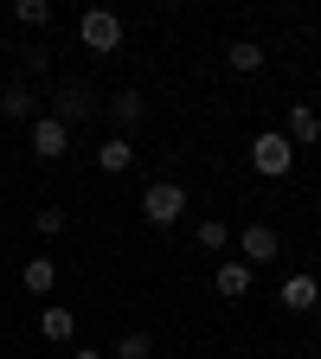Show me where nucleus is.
Instances as JSON below:
<instances>
[{"label": "nucleus", "instance_id": "nucleus-10", "mask_svg": "<svg viewBox=\"0 0 321 359\" xmlns=\"http://www.w3.org/2000/svg\"><path fill=\"white\" fill-rule=\"evenodd\" d=\"M32 109H39V97H32V83H26V77H13L7 90H0V116H13V122H32Z\"/></svg>", "mask_w": 321, "mask_h": 359}, {"label": "nucleus", "instance_id": "nucleus-14", "mask_svg": "<svg viewBox=\"0 0 321 359\" xmlns=\"http://www.w3.org/2000/svg\"><path fill=\"white\" fill-rule=\"evenodd\" d=\"M212 283H218L225 302H238V295L251 289V263H238V257H232V263H218V276H212Z\"/></svg>", "mask_w": 321, "mask_h": 359}, {"label": "nucleus", "instance_id": "nucleus-5", "mask_svg": "<svg viewBox=\"0 0 321 359\" xmlns=\"http://www.w3.org/2000/svg\"><path fill=\"white\" fill-rule=\"evenodd\" d=\"M65 148H71V128H65L58 116H32V154H39V161H58Z\"/></svg>", "mask_w": 321, "mask_h": 359}, {"label": "nucleus", "instance_id": "nucleus-6", "mask_svg": "<svg viewBox=\"0 0 321 359\" xmlns=\"http://www.w3.org/2000/svg\"><path fill=\"white\" fill-rule=\"evenodd\" d=\"M283 135H289V148H315V142H321V116H315L308 103H289V116H283Z\"/></svg>", "mask_w": 321, "mask_h": 359}, {"label": "nucleus", "instance_id": "nucleus-7", "mask_svg": "<svg viewBox=\"0 0 321 359\" xmlns=\"http://www.w3.org/2000/svg\"><path fill=\"white\" fill-rule=\"evenodd\" d=\"M90 109H97V97H90V90H84V83H65V90H58V97H52V116H58L65 128H71V122H84Z\"/></svg>", "mask_w": 321, "mask_h": 359}, {"label": "nucleus", "instance_id": "nucleus-11", "mask_svg": "<svg viewBox=\"0 0 321 359\" xmlns=\"http://www.w3.org/2000/svg\"><path fill=\"white\" fill-rule=\"evenodd\" d=\"M283 308L315 314V308H321V283H315V276H289V283H283Z\"/></svg>", "mask_w": 321, "mask_h": 359}, {"label": "nucleus", "instance_id": "nucleus-2", "mask_svg": "<svg viewBox=\"0 0 321 359\" xmlns=\"http://www.w3.org/2000/svg\"><path fill=\"white\" fill-rule=\"evenodd\" d=\"M142 218H148V224H161V231H167V224H180V218H187V187H173V180H155V187L142 193Z\"/></svg>", "mask_w": 321, "mask_h": 359}, {"label": "nucleus", "instance_id": "nucleus-16", "mask_svg": "<svg viewBox=\"0 0 321 359\" xmlns=\"http://www.w3.org/2000/svg\"><path fill=\"white\" fill-rule=\"evenodd\" d=\"M110 359H155V334H142V327H129L122 340H116V353Z\"/></svg>", "mask_w": 321, "mask_h": 359}, {"label": "nucleus", "instance_id": "nucleus-12", "mask_svg": "<svg viewBox=\"0 0 321 359\" xmlns=\"http://www.w3.org/2000/svg\"><path fill=\"white\" fill-rule=\"evenodd\" d=\"M97 167L103 173H129L135 167V142H129V135H110V142L97 148Z\"/></svg>", "mask_w": 321, "mask_h": 359}, {"label": "nucleus", "instance_id": "nucleus-18", "mask_svg": "<svg viewBox=\"0 0 321 359\" xmlns=\"http://www.w3.org/2000/svg\"><path fill=\"white\" fill-rule=\"evenodd\" d=\"M13 20H20V26H52V0H20Z\"/></svg>", "mask_w": 321, "mask_h": 359}, {"label": "nucleus", "instance_id": "nucleus-19", "mask_svg": "<svg viewBox=\"0 0 321 359\" xmlns=\"http://www.w3.org/2000/svg\"><path fill=\"white\" fill-rule=\"evenodd\" d=\"M32 231L58 238V231H65V212H58V205H39V212H32Z\"/></svg>", "mask_w": 321, "mask_h": 359}, {"label": "nucleus", "instance_id": "nucleus-17", "mask_svg": "<svg viewBox=\"0 0 321 359\" xmlns=\"http://www.w3.org/2000/svg\"><path fill=\"white\" fill-rule=\"evenodd\" d=\"M225 244H232V224H225V218H206V224H199V250L212 257V250H225Z\"/></svg>", "mask_w": 321, "mask_h": 359}, {"label": "nucleus", "instance_id": "nucleus-15", "mask_svg": "<svg viewBox=\"0 0 321 359\" xmlns=\"http://www.w3.org/2000/svg\"><path fill=\"white\" fill-rule=\"evenodd\" d=\"M225 65H232V71H263V45L257 39H232V45H225Z\"/></svg>", "mask_w": 321, "mask_h": 359}, {"label": "nucleus", "instance_id": "nucleus-13", "mask_svg": "<svg viewBox=\"0 0 321 359\" xmlns=\"http://www.w3.org/2000/svg\"><path fill=\"white\" fill-rule=\"evenodd\" d=\"M39 334L52 340V346H65V340L77 334V314H71V308H39Z\"/></svg>", "mask_w": 321, "mask_h": 359}, {"label": "nucleus", "instance_id": "nucleus-20", "mask_svg": "<svg viewBox=\"0 0 321 359\" xmlns=\"http://www.w3.org/2000/svg\"><path fill=\"white\" fill-rule=\"evenodd\" d=\"M71 359H103V346H77V353H71Z\"/></svg>", "mask_w": 321, "mask_h": 359}, {"label": "nucleus", "instance_id": "nucleus-8", "mask_svg": "<svg viewBox=\"0 0 321 359\" xmlns=\"http://www.w3.org/2000/svg\"><path fill=\"white\" fill-rule=\"evenodd\" d=\"M20 289H26V295H52V289H58V263H52V257H26Z\"/></svg>", "mask_w": 321, "mask_h": 359}, {"label": "nucleus", "instance_id": "nucleus-1", "mask_svg": "<svg viewBox=\"0 0 321 359\" xmlns=\"http://www.w3.org/2000/svg\"><path fill=\"white\" fill-rule=\"evenodd\" d=\"M251 167H257L263 180H283V173L296 167V148H289V135H283V128H263L257 142H251Z\"/></svg>", "mask_w": 321, "mask_h": 359}, {"label": "nucleus", "instance_id": "nucleus-3", "mask_svg": "<svg viewBox=\"0 0 321 359\" xmlns=\"http://www.w3.org/2000/svg\"><path fill=\"white\" fill-rule=\"evenodd\" d=\"M77 39H84V52H116V45H122V20L110 7H90L77 20Z\"/></svg>", "mask_w": 321, "mask_h": 359}, {"label": "nucleus", "instance_id": "nucleus-4", "mask_svg": "<svg viewBox=\"0 0 321 359\" xmlns=\"http://www.w3.org/2000/svg\"><path fill=\"white\" fill-rule=\"evenodd\" d=\"M238 250H244L238 263H251V269H263L270 257H277V250H283V238H277V224H257V218H251V224H244V231H238Z\"/></svg>", "mask_w": 321, "mask_h": 359}, {"label": "nucleus", "instance_id": "nucleus-9", "mask_svg": "<svg viewBox=\"0 0 321 359\" xmlns=\"http://www.w3.org/2000/svg\"><path fill=\"white\" fill-rule=\"evenodd\" d=\"M142 116H148V103H142V90H116L110 97V122L129 135V128H142Z\"/></svg>", "mask_w": 321, "mask_h": 359}]
</instances>
